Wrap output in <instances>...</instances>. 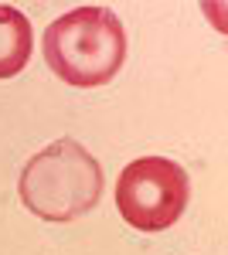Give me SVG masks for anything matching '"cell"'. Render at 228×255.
<instances>
[{
  "label": "cell",
  "instance_id": "1",
  "mask_svg": "<svg viewBox=\"0 0 228 255\" xmlns=\"http://www.w3.org/2000/svg\"><path fill=\"white\" fill-rule=\"evenodd\" d=\"M17 194L44 221H75L102 197V167L78 139H55L24 163Z\"/></svg>",
  "mask_w": 228,
  "mask_h": 255
},
{
  "label": "cell",
  "instance_id": "2",
  "mask_svg": "<svg viewBox=\"0 0 228 255\" xmlns=\"http://www.w3.org/2000/svg\"><path fill=\"white\" fill-rule=\"evenodd\" d=\"M44 61L75 89L106 85L126 61V31L106 7H75L48 24Z\"/></svg>",
  "mask_w": 228,
  "mask_h": 255
},
{
  "label": "cell",
  "instance_id": "3",
  "mask_svg": "<svg viewBox=\"0 0 228 255\" xmlns=\"http://www.w3.org/2000/svg\"><path fill=\"white\" fill-rule=\"evenodd\" d=\"M191 180L181 163L167 157H140L116 180V208L136 232H164L184 215Z\"/></svg>",
  "mask_w": 228,
  "mask_h": 255
},
{
  "label": "cell",
  "instance_id": "4",
  "mask_svg": "<svg viewBox=\"0 0 228 255\" xmlns=\"http://www.w3.org/2000/svg\"><path fill=\"white\" fill-rule=\"evenodd\" d=\"M31 48H34L31 20L17 7L0 3V79L24 72V65L31 61Z\"/></svg>",
  "mask_w": 228,
  "mask_h": 255
}]
</instances>
